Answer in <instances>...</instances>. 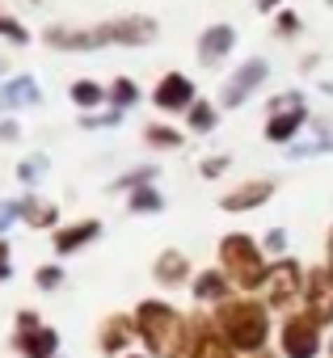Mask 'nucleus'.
Instances as JSON below:
<instances>
[{
  "mask_svg": "<svg viewBox=\"0 0 333 358\" xmlns=\"http://www.w3.org/2000/svg\"><path fill=\"white\" fill-rule=\"evenodd\" d=\"M148 139H152V143H160V148H178V143H182L173 131H164V127H152V131H148Z\"/></svg>",
  "mask_w": 333,
  "mask_h": 358,
  "instance_id": "nucleus-20",
  "label": "nucleus"
},
{
  "mask_svg": "<svg viewBox=\"0 0 333 358\" xmlns=\"http://www.w3.org/2000/svg\"><path fill=\"white\" fill-rule=\"evenodd\" d=\"M270 190H274L270 182H253V186H245V190H236V194H228V199H224V207H228V211H245V207H253V203H262V199H266Z\"/></svg>",
  "mask_w": 333,
  "mask_h": 358,
  "instance_id": "nucleus-10",
  "label": "nucleus"
},
{
  "mask_svg": "<svg viewBox=\"0 0 333 358\" xmlns=\"http://www.w3.org/2000/svg\"><path fill=\"white\" fill-rule=\"evenodd\" d=\"M190 122H194V131H211V127H215V110H211V106H194Z\"/></svg>",
  "mask_w": 333,
  "mask_h": 358,
  "instance_id": "nucleus-18",
  "label": "nucleus"
},
{
  "mask_svg": "<svg viewBox=\"0 0 333 358\" xmlns=\"http://www.w3.org/2000/svg\"><path fill=\"white\" fill-rule=\"evenodd\" d=\"M156 26L148 17H127V22H114V26H97L89 34H64V30H51V43L55 47H97V43H143L152 38Z\"/></svg>",
  "mask_w": 333,
  "mask_h": 358,
  "instance_id": "nucleus-1",
  "label": "nucleus"
},
{
  "mask_svg": "<svg viewBox=\"0 0 333 358\" xmlns=\"http://www.w3.org/2000/svg\"><path fill=\"white\" fill-rule=\"evenodd\" d=\"M55 354V333L51 329H38L26 337V358H51Z\"/></svg>",
  "mask_w": 333,
  "mask_h": 358,
  "instance_id": "nucleus-13",
  "label": "nucleus"
},
{
  "mask_svg": "<svg viewBox=\"0 0 333 358\" xmlns=\"http://www.w3.org/2000/svg\"><path fill=\"white\" fill-rule=\"evenodd\" d=\"M220 324H224V333H228V341L236 350H257L266 341V312L257 303H232V308H224Z\"/></svg>",
  "mask_w": 333,
  "mask_h": 358,
  "instance_id": "nucleus-2",
  "label": "nucleus"
},
{
  "mask_svg": "<svg viewBox=\"0 0 333 358\" xmlns=\"http://www.w3.org/2000/svg\"><path fill=\"white\" fill-rule=\"evenodd\" d=\"M299 122H304V110H299V101H295V106H291L287 114H278V118H270V127H266V135H270V139H291Z\"/></svg>",
  "mask_w": 333,
  "mask_h": 358,
  "instance_id": "nucleus-12",
  "label": "nucleus"
},
{
  "mask_svg": "<svg viewBox=\"0 0 333 358\" xmlns=\"http://www.w3.org/2000/svg\"><path fill=\"white\" fill-rule=\"evenodd\" d=\"M190 97H194V89H190L186 76H164L160 89H156V106L160 110H182V106H190Z\"/></svg>",
  "mask_w": 333,
  "mask_h": 358,
  "instance_id": "nucleus-7",
  "label": "nucleus"
},
{
  "mask_svg": "<svg viewBox=\"0 0 333 358\" xmlns=\"http://www.w3.org/2000/svg\"><path fill=\"white\" fill-rule=\"evenodd\" d=\"M72 97H76L80 106H97V101H101L106 93H101L97 85H89V80H80V85H72Z\"/></svg>",
  "mask_w": 333,
  "mask_h": 358,
  "instance_id": "nucleus-16",
  "label": "nucleus"
},
{
  "mask_svg": "<svg viewBox=\"0 0 333 358\" xmlns=\"http://www.w3.org/2000/svg\"><path fill=\"white\" fill-rule=\"evenodd\" d=\"M139 207H148V211H152V207H160V199L143 190V194H135V211H139Z\"/></svg>",
  "mask_w": 333,
  "mask_h": 358,
  "instance_id": "nucleus-24",
  "label": "nucleus"
},
{
  "mask_svg": "<svg viewBox=\"0 0 333 358\" xmlns=\"http://www.w3.org/2000/svg\"><path fill=\"white\" fill-rule=\"evenodd\" d=\"M308 312L312 320H333V274L308 278Z\"/></svg>",
  "mask_w": 333,
  "mask_h": 358,
  "instance_id": "nucleus-5",
  "label": "nucleus"
},
{
  "mask_svg": "<svg viewBox=\"0 0 333 358\" xmlns=\"http://www.w3.org/2000/svg\"><path fill=\"white\" fill-rule=\"evenodd\" d=\"M0 34H9L13 43H26V30H22L17 22H9V17H0Z\"/></svg>",
  "mask_w": 333,
  "mask_h": 358,
  "instance_id": "nucleus-22",
  "label": "nucleus"
},
{
  "mask_svg": "<svg viewBox=\"0 0 333 358\" xmlns=\"http://www.w3.org/2000/svg\"><path fill=\"white\" fill-rule=\"evenodd\" d=\"M295 287H299V266H278L274 270V287H270V295H274V303H283V299H291L295 295Z\"/></svg>",
  "mask_w": 333,
  "mask_h": 358,
  "instance_id": "nucleus-11",
  "label": "nucleus"
},
{
  "mask_svg": "<svg viewBox=\"0 0 333 358\" xmlns=\"http://www.w3.org/2000/svg\"><path fill=\"white\" fill-rule=\"evenodd\" d=\"M199 295H203V299H215V295H224V282H220V274H203V282H199Z\"/></svg>",
  "mask_w": 333,
  "mask_h": 358,
  "instance_id": "nucleus-19",
  "label": "nucleus"
},
{
  "mask_svg": "<svg viewBox=\"0 0 333 358\" xmlns=\"http://www.w3.org/2000/svg\"><path fill=\"white\" fill-rule=\"evenodd\" d=\"M135 324H139V333L148 337V345L156 354H178V316L164 303H143Z\"/></svg>",
  "mask_w": 333,
  "mask_h": 358,
  "instance_id": "nucleus-3",
  "label": "nucleus"
},
{
  "mask_svg": "<svg viewBox=\"0 0 333 358\" xmlns=\"http://www.w3.org/2000/svg\"><path fill=\"white\" fill-rule=\"evenodd\" d=\"M89 236H97V224H80V228H68V232H59V241H55V249L59 253H72L80 241H89Z\"/></svg>",
  "mask_w": 333,
  "mask_h": 358,
  "instance_id": "nucleus-14",
  "label": "nucleus"
},
{
  "mask_svg": "<svg viewBox=\"0 0 333 358\" xmlns=\"http://www.w3.org/2000/svg\"><path fill=\"white\" fill-rule=\"evenodd\" d=\"M228 47H232V30H228V26H215V30L203 34L199 55H203V59H220V55H228Z\"/></svg>",
  "mask_w": 333,
  "mask_h": 358,
  "instance_id": "nucleus-9",
  "label": "nucleus"
},
{
  "mask_svg": "<svg viewBox=\"0 0 333 358\" xmlns=\"http://www.w3.org/2000/svg\"><path fill=\"white\" fill-rule=\"evenodd\" d=\"M224 266L232 270V278H236L241 287H257V282L266 278V266H262L253 241H245V236H228V241H224Z\"/></svg>",
  "mask_w": 333,
  "mask_h": 358,
  "instance_id": "nucleus-4",
  "label": "nucleus"
},
{
  "mask_svg": "<svg viewBox=\"0 0 333 358\" xmlns=\"http://www.w3.org/2000/svg\"><path fill=\"white\" fill-rule=\"evenodd\" d=\"M194 358H232V354H228V345H220L215 337H203L199 350H194Z\"/></svg>",
  "mask_w": 333,
  "mask_h": 358,
  "instance_id": "nucleus-17",
  "label": "nucleus"
},
{
  "mask_svg": "<svg viewBox=\"0 0 333 358\" xmlns=\"http://www.w3.org/2000/svg\"><path fill=\"white\" fill-rule=\"evenodd\" d=\"M262 76H266V64H262V59H249V64L232 76V85H228L224 101H228V106H236L241 97H249V89H253V85H262Z\"/></svg>",
  "mask_w": 333,
  "mask_h": 358,
  "instance_id": "nucleus-8",
  "label": "nucleus"
},
{
  "mask_svg": "<svg viewBox=\"0 0 333 358\" xmlns=\"http://www.w3.org/2000/svg\"><path fill=\"white\" fill-rule=\"evenodd\" d=\"M22 97H34V85H30V80H17V85H9V93H5V101H22Z\"/></svg>",
  "mask_w": 333,
  "mask_h": 358,
  "instance_id": "nucleus-21",
  "label": "nucleus"
},
{
  "mask_svg": "<svg viewBox=\"0 0 333 358\" xmlns=\"http://www.w3.org/2000/svg\"><path fill=\"white\" fill-rule=\"evenodd\" d=\"M131 97H135L131 80H118V85H114V101H131Z\"/></svg>",
  "mask_w": 333,
  "mask_h": 358,
  "instance_id": "nucleus-23",
  "label": "nucleus"
},
{
  "mask_svg": "<svg viewBox=\"0 0 333 358\" xmlns=\"http://www.w3.org/2000/svg\"><path fill=\"white\" fill-rule=\"evenodd\" d=\"M186 270V262L178 257V253H164L160 257V266H156V274H160V282H178V274Z\"/></svg>",
  "mask_w": 333,
  "mask_h": 358,
  "instance_id": "nucleus-15",
  "label": "nucleus"
},
{
  "mask_svg": "<svg viewBox=\"0 0 333 358\" xmlns=\"http://www.w3.org/2000/svg\"><path fill=\"white\" fill-rule=\"evenodd\" d=\"M38 282H43V287H55V282H59V270H43Z\"/></svg>",
  "mask_w": 333,
  "mask_h": 358,
  "instance_id": "nucleus-25",
  "label": "nucleus"
},
{
  "mask_svg": "<svg viewBox=\"0 0 333 358\" xmlns=\"http://www.w3.org/2000/svg\"><path fill=\"white\" fill-rule=\"evenodd\" d=\"M283 345H287L291 358H312V354H316V329L299 316V320H291V324L283 329Z\"/></svg>",
  "mask_w": 333,
  "mask_h": 358,
  "instance_id": "nucleus-6",
  "label": "nucleus"
}]
</instances>
